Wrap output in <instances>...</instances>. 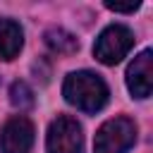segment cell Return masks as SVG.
I'll use <instances>...</instances> for the list:
<instances>
[{
  "mask_svg": "<svg viewBox=\"0 0 153 153\" xmlns=\"http://www.w3.org/2000/svg\"><path fill=\"white\" fill-rule=\"evenodd\" d=\"M62 93L67 98V103H72L74 108L84 110V112H98L105 103H108V84L93 74V72H72L67 79H65V86H62Z\"/></svg>",
  "mask_w": 153,
  "mask_h": 153,
  "instance_id": "6da1fadb",
  "label": "cell"
},
{
  "mask_svg": "<svg viewBox=\"0 0 153 153\" xmlns=\"http://www.w3.org/2000/svg\"><path fill=\"white\" fill-rule=\"evenodd\" d=\"M136 141V124L129 117H112L100 124L93 141V153H127Z\"/></svg>",
  "mask_w": 153,
  "mask_h": 153,
  "instance_id": "7a4b0ae2",
  "label": "cell"
},
{
  "mask_svg": "<svg viewBox=\"0 0 153 153\" xmlns=\"http://www.w3.org/2000/svg\"><path fill=\"white\" fill-rule=\"evenodd\" d=\"M134 45V33L124 24H110L100 31L93 43V55L103 65H117Z\"/></svg>",
  "mask_w": 153,
  "mask_h": 153,
  "instance_id": "3957f363",
  "label": "cell"
},
{
  "mask_svg": "<svg viewBox=\"0 0 153 153\" xmlns=\"http://www.w3.org/2000/svg\"><path fill=\"white\" fill-rule=\"evenodd\" d=\"M84 151V134L74 117L57 115L48 129V153H81Z\"/></svg>",
  "mask_w": 153,
  "mask_h": 153,
  "instance_id": "277c9868",
  "label": "cell"
},
{
  "mask_svg": "<svg viewBox=\"0 0 153 153\" xmlns=\"http://www.w3.org/2000/svg\"><path fill=\"white\" fill-rule=\"evenodd\" d=\"M33 148V124L24 115L10 117L0 129V151L2 153H31Z\"/></svg>",
  "mask_w": 153,
  "mask_h": 153,
  "instance_id": "5b68a950",
  "label": "cell"
},
{
  "mask_svg": "<svg viewBox=\"0 0 153 153\" xmlns=\"http://www.w3.org/2000/svg\"><path fill=\"white\" fill-rule=\"evenodd\" d=\"M127 86L131 96L136 98H148L153 88V53L143 50L141 55L134 57V62L127 69Z\"/></svg>",
  "mask_w": 153,
  "mask_h": 153,
  "instance_id": "8992f818",
  "label": "cell"
},
{
  "mask_svg": "<svg viewBox=\"0 0 153 153\" xmlns=\"http://www.w3.org/2000/svg\"><path fill=\"white\" fill-rule=\"evenodd\" d=\"M24 45V31L12 19H0V60H14Z\"/></svg>",
  "mask_w": 153,
  "mask_h": 153,
  "instance_id": "52a82bcc",
  "label": "cell"
},
{
  "mask_svg": "<svg viewBox=\"0 0 153 153\" xmlns=\"http://www.w3.org/2000/svg\"><path fill=\"white\" fill-rule=\"evenodd\" d=\"M45 43H48V48H50L53 53H57V55H72V53L79 50V41H76L72 33L62 31V29H50V31L45 33Z\"/></svg>",
  "mask_w": 153,
  "mask_h": 153,
  "instance_id": "ba28073f",
  "label": "cell"
},
{
  "mask_svg": "<svg viewBox=\"0 0 153 153\" xmlns=\"http://www.w3.org/2000/svg\"><path fill=\"white\" fill-rule=\"evenodd\" d=\"M10 100H12L14 108L26 110V108L33 105V91L29 88L26 81H14V84L10 86Z\"/></svg>",
  "mask_w": 153,
  "mask_h": 153,
  "instance_id": "9c48e42d",
  "label": "cell"
},
{
  "mask_svg": "<svg viewBox=\"0 0 153 153\" xmlns=\"http://www.w3.org/2000/svg\"><path fill=\"white\" fill-rule=\"evenodd\" d=\"M105 7L108 10H112V12H134V10H139V2H105Z\"/></svg>",
  "mask_w": 153,
  "mask_h": 153,
  "instance_id": "30bf717a",
  "label": "cell"
}]
</instances>
